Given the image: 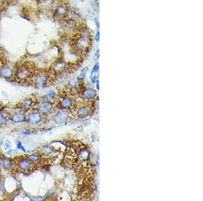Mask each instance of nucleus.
I'll return each instance as SVG.
<instances>
[{
  "instance_id": "nucleus-1",
  "label": "nucleus",
  "mask_w": 203,
  "mask_h": 201,
  "mask_svg": "<svg viewBox=\"0 0 203 201\" xmlns=\"http://www.w3.org/2000/svg\"><path fill=\"white\" fill-rule=\"evenodd\" d=\"M92 44V36L86 27L81 28L75 34L72 39V47L79 53H84Z\"/></svg>"
},
{
  "instance_id": "nucleus-2",
  "label": "nucleus",
  "mask_w": 203,
  "mask_h": 201,
  "mask_svg": "<svg viewBox=\"0 0 203 201\" xmlns=\"http://www.w3.org/2000/svg\"><path fill=\"white\" fill-rule=\"evenodd\" d=\"M35 66L29 62H24L16 66L14 72L15 78L19 81H24L33 78L35 73Z\"/></svg>"
},
{
  "instance_id": "nucleus-3",
  "label": "nucleus",
  "mask_w": 203,
  "mask_h": 201,
  "mask_svg": "<svg viewBox=\"0 0 203 201\" xmlns=\"http://www.w3.org/2000/svg\"><path fill=\"white\" fill-rule=\"evenodd\" d=\"M91 103L92 102H87L84 100L79 105H77V106L75 105L73 109H75V115L78 119H86V118L89 117L90 115H92L93 111V106Z\"/></svg>"
},
{
  "instance_id": "nucleus-4",
  "label": "nucleus",
  "mask_w": 203,
  "mask_h": 201,
  "mask_svg": "<svg viewBox=\"0 0 203 201\" xmlns=\"http://www.w3.org/2000/svg\"><path fill=\"white\" fill-rule=\"evenodd\" d=\"M32 79H33L35 85L37 88H44L48 84L51 77L50 72L46 71H38L35 72Z\"/></svg>"
},
{
  "instance_id": "nucleus-5",
  "label": "nucleus",
  "mask_w": 203,
  "mask_h": 201,
  "mask_svg": "<svg viewBox=\"0 0 203 201\" xmlns=\"http://www.w3.org/2000/svg\"><path fill=\"white\" fill-rule=\"evenodd\" d=\"M44 119V114L38 110H33L27 117V121L31 125H36L41 123Z\"/></svg>"
},
{
  "instance_id": "nucleus-6",
  "label": "nucleus",
  "mask_w": 203,
  "mask_h": 201,
  "mask_svg": "<svg viewBox=\"0 0 203 201\" xmlns=\"http://www.w3.org/2000/svg\"><path fill=\"white\" fill-rule=\"evenodd\" d=\"M75 102L71 96L68 95L62 96L59 100L58 102V106L59 108L62 110H70L73 109L75 106Z\"/></svg>"
},
{
  "instance_id": "nucleus-7",
  "label": "nucleus",
  "mask_w": 203,
  "mask_h": 201,
  "mask_svg": "<svg viewBox=\"0 0 203 201\" xmlns=\"http://www.w3.org/2000/svg\"><path fill=\"white\" fill-rule=\"evenodd\" d=\"M70 115V112L68 110L60 109L55 114L54 117V120L56 123L61 124L67 121Z\"/></svg>"
},
{
  "instance_id": "nucleus-8",
  "label": "nucleus",
  "mask_w": 203,
  "mask_h": 201,
  "mask_svg": "<svg viewBox=\"0 0 203 201\" xmlns=\"http://www.w3.org/2000/svg\"><path fill=\"white\" fill-rule=\"evenodd\" d=\"M82 96L84 100L87 102H92L96 98L97 92L95 89L92 88H85L82 90Z\"/></svg>"
},
{
  "instance_id": "nucleus-9",
  "label": "nucleus",
  "mask_w": 203,
  "mask_h": 201,
  "mask_svg": "<svg viewBox=\"0 0 203 201\" xmlns=\"http://www.w3.org/2000/svg\"><path fill=\"white\" fill-rule=\"evenodd\" d=\"M68 7L65 3H60L58 4L55 10V17L57 18H65L66 14L68 12Z\"/></svg>"
},
{
  "instance_id": "nucleus-10",
  "label": "nucleus",
  "mask_w": 203,
  "mask_h": 201,
  "mask_svg": "<svg viewBox=\"0 0 203 201\" xmlns=\"http://www.w3.org/2000/svg\"><path fill=\"white\" fill-rule=\"evenodd\" d=\"M35 102V99L33 98H25L20 100L17 106L19 109L22 110H27L31 109Z\"/></svg>"
},
{
  "instance_id": "nucleus-11",
  "label": "nucleus",
  "mask_w": 203,
  "mask_h": 201,
  "mask_svg": "<svg viewBox=\"0 0 203 201\" xmlns=\"http://www.w3.org/2000/svg\"><path fill=\"white\" fill-rule=\"evenodd\" d=\"M53 105L50 101H43L39 104L38 105V110L41 112L42 114H47L52 109Z\"/></svg>"
},
{
  "instance_id": "nucleus-12",
  "label": "nucleus",
  "mask_w": 203,
  "mask_h": 201,
  "mask_svg": "<svg viewBox=\"0 0 203 201\" xmlns=\"http://www.w3.org/2000/svg\"><path fill=\"white\" fill-rule=\"evenodd\" d=\"M14 75L13 70L10 66L6 64L2 65L0 67V76L4 78H11Z\"/></svg>"
},
{
  "instance_id": "nucleus-13",
  "label": "nucleus",
  "mask_w": 203,
  "mask_h": 201,
  "mask_svg": "<svg viewBox=\"0 0 203 201\" xmlns=\"http://www.w3.org/2000/svg\"><path fill=\"white\" fill-rule=\"evenodd\" d=\"M79 17H80V15H79V13L77 10L75 8H71V9H68V12L66 15L65 19L71 20H73V21H75V20H77Z\"/></svg>"
},
{
  "instance_id": "nucleus-14",
  "label": "nucleus",
  "mask_w": 203,
  "mask_h": 201,
  "mask_svg": "<svg viewBox=\"0 0 203 201\" xmlns=\"http://www.w3.org/2000/svg\"><path fill=\"white\" fill-rule=\"evenodd\" d=\"M26 119V115L23 112H17L13 114L11 117V120L14 123H22Z\"/></svg>"
},
{
  "instance_id": "nucleus-15",
  "label": "nucleus",
  "mask_w": 203,
  "mask_h": 201,
  "mask_svg": "<svg viewBox=\"0 0 203 201\" xmlns=\"http://www.w3.org/2000/svg\"><path fill=\"white\" fill-rule=\"evenodd\" d=\"M79 84H80V79L78 78H73L71 81L68 82L67 85V88L71 92L75 91L79 88Z\"/></svg>"
},
{
  "instance_id": "nucleus-16",
  "label": "nucleus",
  "mask_w": 203,
  "mask_h": 201,
  "mask_svg": "<svg viewBox=\"0 0 203 201\" xmlns=\"http://www.w3.org/2000/svg\"><path fill=\"white\" fill-rule=\"evenodd\" d=\"M19 167L23 171H29L32 168V164L29 160L23 158L19 162Z\"/></svg>"
},
{
  "instance_id": "nucleus-17",
  "label": "nucleus",
  "mask_w": 203,
  "mask_h": 201,
  "mask_svg": "<svg viewBox=\"0 0 203 201\" xmlns=\"http://www.w3.org/2000/svg\"><path fill=\"white\" fill-rule=\"evenodd\" d=\"M65 67V62L62 60H58L53 64V71L59 72L62 71Z\"/></svg>"
},
{
  "instance_id": "nucleus-18",
  "label": "nucleus",
  "mask_w": 203,
  "mask_h": 201,
  "mask_svg": "<svg viewBox=\"0 0 203 201\" xmlns=\"http://www.w3.org/2000/svg\"><path fill=\"white\" fill-rule=\"evenodd\" d=\"M0 165L3 169H9L12 165V161L7 157L0 158Z\"/></svg>"
},
{
  "instance_id": "nucleus-19",
  "label": "nucleus",
  "mask_w": 203,
  "mask_h": 201,
  "mask_svg": "<svg viewBox=\"0 0 203 201\" xmlns=\"http://www.w3.org/2000/svg\"><path fill=\"white\" fill-rule=\"evenodd\" d=\"M54 148L51 146H45L42 149V152H43V154L45 156H49V155H51L54 153Z\"/></svg>"
},
{
  "instance_id": "nucleus-20",
  "label": "nucleus",
  "mask_w": 203,
  "mask_h": 201,
  "mask_svg": "<svg viewBox=\"0 0 203 201\" xmlns=\"http://www.w3.org/2000/svg\"><path fill=\"white\" fill-rule=\"evenodd\" d=\"M40 158V155L39 154H32V155H30L28 157V160H29L31 161H35L39 160Z\"/></svg>"
},
{
  "instance_id": "nucleus-21",
  "label": "nucleus",
  "mask_w": 203,
  "mask_h": 201,
  "mask_svg": "<svg viewBox=\"0 0 203 201\" xmlns=\"http://www.w3.org/2000/svg\"><path fill=\"white\" fill-rule=\"evenodd\" d=\"M89 70V68L88 67H85V68H83L82 69V71L81 72V73H80V75H79V79H83L84 77H85L86 76V74H87V71H88Z\"/></svg>"
},
{
  "instance_id": "nucleus-22",
  "label": "nucleus",
  "mask_w": 203,
  "mask_h": 201,
  "mask_svg": "<svg viewBox=\"0 0 203 201\" xmlns=\"http://www.w3.org/2000/svg\"><path fill=\"white\" fill-rule=\"evenodd\" d=\"M48 98H50L51 100H54L56 98V92H54V90H50V91L48 92Z\"/></svg>"
},
{
  "instance_id": "nucleus-23",
  "label": "nucleus",
  "mask_w": 203,
  "mask_h": 201,
  "mask_svg": "<svg viewBox=\"0 0 203 201\" xmlns=\"http://www.w3.org/2000/svg\"><path fill=\"white\" fill-rule=\"evenodd\" d=\"M6 121H7L6 116L4 115V114L0 113V126L2 125L3 124H4Z\"/></svg>"
},
{
  "instance_id": "nucleus-24",
  "label": "nucleus",
  "mask_w": 203,
  "mask_h": 201,
  "mask_svg": "<svg viewBox=\"0 0 203 201\" xmlns=\"http://www.w3.org/2000/svg\"><path fill=\"white\" fill-rule=\"evenodd\" d=\"M98 71H99V63H96L93 66V68L92 71V74L93 75L94 73H96V72H98Z\"/></svg>"
},
{
  "instance_id": "nucleus-25",
  "label": "nucleus",
  "mask_w": 203,
  "mask_h": 201,
  "mask_svg": "<svg viewBox=\"0 0 203 201\" xmlns=\"http://www.w3.org/2000/svg\"><path fill=\"white\" fill-rule=\"evenodd\" d=\"M17 148H18V149H19V150H23L24 152H26L25 149H24V148L23 147V146L22 145V144H21V142L19 141H18V142H17Z\"/></svg>"
},
{
  "instance_id": "nucleus-26",
  "label": "nucleus",
  "mask_w": 203,
  "mask_h": 201,
  "mask_svg": "<svg viewBox=\"0 0 203 201\" xmlns=\"http://www.w3.org/2000/svg\"><path fill=\"white\" fill-rule=\"evenodd\" d=\"M91 81H92V82L93 83V84H94V83H96V81H97V77L96 75H91Z\"/></svg>"
},
{
  "instance_id": "nucleus-27",
  "label": "nucleus",
  "mask_w": 203,
  "mask_h": 201,
  "mask_svg": "<svg viewBox=\"0 0 203 201\" xmlns=\"http://www.w3.org/2000/svg\"><path fill=\"white\" fill-rule=\"evenodd\" d=\"M4 147H5L6 149V148H7V151H8V150H9V149L10 148V142H9L8 141H7L6 142V144H5V146H4Z\"/></svg>"
},
{
  "instance_id": "nucleus-28",
  "label": "nucleus",
  "mask_w": 203,
  "mask_h": 201,
  "mask_svg": "<svg viewBox=\"0 0 203 201\" xmlns=\"http://www.w3.org/2000/svg\"><path fill=\"white\" fill-rule=\"evenodd\" d=\"M99 38H100V32L99 31H97L95 37V40L97 41V42H98L99 41Z\"/></svg>"
},
{
  "instance_id": "nucleus-29",
  "label": "nucleus",
  "mask_w": 203,
  "mask_h": 201,
  "mask_svg": "<svg viewBox=\"0 0 203 201\" xmlns=\"http://www.w3.org/2000/svg\"><path fill=\"white\" fill-rule=\"evenodd\" d=\"M99 54H100V51L99 50H97L95 54V56H94V58H95L96 60H97V59L99 58Z\"/></svg>"
},
{
  "instance_id": "nucleus-30",
  "label": "nucleus",
  "mask_w": 203,
  "mask_h": 201,
  "mask_svg": "<svg viewBox=\"0 0 203 201\" xmlns=\"http://www.w3.org/2000/svg\"><path fill=\"white\" fill-rule=\"evenodd\" d=\"M94 20H95V23H96V27H97V28H99V21H98V19H97V18H95V19H94Z\"/></svg>"
},
{
  "instance_id": "nucleus-31",
  "label": "nucleus",
  "mask_w": 203,
  "mask_h": 201,
  "mask_svg": "<svg viewBox=\"0 0 203 201\" xmlns=\"http://www.w3.org/2000/svg\"><path fill=\"white\" fill-rule=\"evenodd\" d=\"M96 88H97V89H99V81L98 80L96 81Z\"/></svg>"
},
{
  "instance_id": "nucleus-32",
  "label": "nucleus",
  "mask_w": 203,
  "mask_h": 201,
  "mask_svg": "<svg viewBox=\"0 0 203 201\" xmlns=\"http://www.w3.org/2000/svg\"><path fill=\"white\" fill-rule=\"evenodd\" d=\"M2 109H3V105H2V103H0V111H1V110H2Z\"/></svg>"
},
{
  "instance_id": "nucleus-33",
  "label": "nucleus",
  "mask_w": 203,
  "mask_h": 201,
  "mask_svg": "<svg viewBox=\"0 0 203 201\" xmlns=\"http://www.w3.org/2000/svg\"><path fill=\"white\" fill-rule=\"evenodd\" d=\"M2 2L0 1V6H2Z\"/></svg>"
}]
</instances>
